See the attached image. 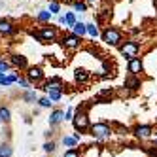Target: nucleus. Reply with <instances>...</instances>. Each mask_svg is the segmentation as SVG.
<instances>
[{"instance_id": "nucleus-12", "label": "nucleus", "mask_w": 157, "mask_h": 157, "mask_svg": "<svg viewBox=\"0 0 157 157\" xmlns=\"http://www.w3.org/2000/svg\"><path fill=\"white\" fill-rule=\"evenodd\" d=\"M76 21H78V19H76V13H74V12H66L64 15L59 13V23L64 25V27H74Z\"/></svg>"}, {"instance_id": "nucleus-26", "label": "nucleus", "mask_w": 157, "mask_h": 157, "mask_svg": "<svg viewBox=\"0 0 157 157\" xmlns=\"http://www.w3.org/2000/svg\"><path fill=\"white\" fill-rule=\"evenodd\" d=\"M0 119H2V121H10V110L6 106H0Z\"/></svg>"}, {"instance_id": "nucleus-7", "label": "nucleus", "mask_w": 157, "mask_h": 157, "mask_svg": "<svg viewBox=\"0 0 157 157\" xmlns=\"http://www.w3.org/2000/svg\"><path fill=\"white\" fill-rule=\"evenodd\" d=\"M91 134H93L95 138L102 140V138H108L110 134H112V129L106 125V123H95V125L91 127Z\"/></svg>"}, {"instance_id": "nucleus-8", "label": "nucleus", "mask_w": 157, "mask_h": 157, "mask_svg": "<svg viewBox=\"0 0 157 157\" xmlns=\"http://www.w3.org/2000/svg\"><path fill=\"white\" fill-rule=\"evenodd\" d=\"M10 64H12V66H15V68H19V70H25V68H29L27 59L23 57V55H17V53L10 55Z\"/></svg>"}, {"instance_id": "nucleus-30", "label": "nucleus", "mask_w": 157, "mask_h": 157, "mask_svg": "<svg viewBox=\"0 0 157 157\" xmlns=\"http://www.w3.org/2000/svg\"><path fill=\"white\" fill-rule=\"evenodd\" d=\"M8 70H10V63L0 59V72H8Z\"/></svg>"}, {"instance_id": "nucleus-10", "label": "nucleus", "mask_w": 157, "mask_h": 157, "mask_svg": "<svg viewBox=\"0 0 157 157\" xmlns=\"http://www.w3.org/2000/svg\"><path fill=\"white\" fill-rule=\"evenodd\" d=\"M142 68H144V64H142V61H140L138 57H132V59H129V64H127V70H129V74H136V76H140Z\"/></svg>"}, {"instance_id": "nucleus-28", "label": "nucleus", "mask_w": 157, "mask_h": 157, "mask_svg": "<svg viewBox=\"0 0 157 157\" xmlns=\"http://www.w3.org/2000/svg\"><path fill=\"white\" fill-rule=\"evenodd\" d=\"M17 83L23 87V89H30V82H29V80H25V78H17Z\"/></svg>"}, {"instance_id": "nucleus-6", "label": "nucleus", "mask_w": 157, "mask_h": 157, "mask_svg": "<svg viewBox=\"0 0 157 157\" xmlns=\"http://www.w3.org/2000/svg\"><path fill=\"white\" fill-rule=\"evenodd\" d=\"M17 32H19V29L13 25V21H10L6 17H0V36H13Z\"/></svg>"}, {"instance_id": "nucleus-14", "label": "nucleus", "mask_w": 157, "mask_h": 157, "mask_svg": "<svg viewBox=\"0 0 157 157\" xmlns=\"http://www.w3.org/2000/svg\"><path fill=\"white\" fill-rule=\"evenodd\" d=\"M140 85H142V82H140V78H138L136 74H129V76L125 78V87H127V89H131V91L138 89Z\"/></svg>"}, {"instance_id": "nucleus-33", "label": "nucleus", "mask_w": 157, "mask_h": 157, "mask_svg": "<svg viewBox=\"0 0 157 157\" xmlns=\"http://www.w3.org/2000/svg\"><path fill=\"white\" fill-rule=\"evenodd\" d=\"M85 2H87V4H93V2H95V0H85Z\"/></svg>"}, {"instance_id": "nucleus-2", "label": "nucleus", "mask_w": 157, "mask_h": 157, "mask_svg": "<svg viewBox=\"0 0 157 157\" xmlns=\"http://www.w3.org/2000/svg\"><path fill=\"white\" fill-rule=\"evenodd\" d=\"M32 36H34L38 42H48V44H53V42H57L59 40V30L55 29V27H42L38 32H30Z\"/></svg>"}, {"instance_id": "nucleus-3", "label": "nucleus", "mask_w": 157, "mask_h": 157, "mask_svg": "<svg viewBox=\"0 0 157 157\" xmlns=\"http://www.w3.org/2000/svg\"><path fill=\"white\" fill-rule=\"evenodd\" d=\"M119 53H121L127 61L132 59V57H138V53H140V44H138L136 40H125V42L119 44Z\"/></svg>"}, {"instance_id": "nucleus-19", "label": "nucleus", "mask_w": 157, "mask_h": 157, "mask_svg": "<svg viewBox=\"0 0 157 157\" xmlns=\"http://www.w3.org/2000/svg\"><path fill=\"white\" fill-rule=\"evenodd\" d=\"M87 34L95 40V38H98V36H100V30H98V27H97L95 23H87Z\"/></svg>"}, {"instance_id": "nucleus-16", "label": "nucleus", "mask_w": 157, "mask_h": 157, "mask_svg": "<svg viewBox=\"0 0 157 157\" xmlns=\"http://www.w3.org/2000/svg\"><path fill=\"white\" fill-rule=\"evenodd\" d=\"M63 119H64V112L63 110H53L51 116H49V125H57Z\"/></svg>"}, {"instance_id": "nucleus-18", "label": "nucleus", "mask_w": 157, "mask_h": 157, "mask_svg": "<svg viewBox=\"0 0 157 157\" xmlns=\"http://www.w3.org/2000/svg\"><path fill=\"white\" fill-rule=\"evenodd\" d=\"M51 17H53V13L49 12V10H40V12L36 13V19L40 21V23H49Z\"/></svg>"}, {"instance_id": "nucleus-11", "label": "nucleus", "mask_w": 157, "mask_h": 157, "mask_svg": "<svg viewBox=\"0 0 157 157\" xmlns=\"http://www.w3.org/2000/svg\"><path fill=\"white\" fill-rule=\"evenodd\" d=\"M151 132H153V129H151L150 125H138V127H134V134H136L140 140L150 138V136H151Z\"/></svg>"}, {"instance_id": "nucleus-17", "label": "nucleus", "mask_w": 157, "mask_h": 157, "mask_svg": "<svg viewBox=\"0 0 157 157\" xmlns=\"http://www.w3.org/2000/svg\"><path fill=\"white\" fill-rule=\"evenodd\" d=\"M72 32H74V34H78V36H85L87 34V25L82 23V21H76L74 27H72Z\"/></svg>"}, {"instance_id": "nucleus-5", "label": "nucleus", "mask_w": 157, "mask_h": 157, "mask_svg": "<svg viewBox=\"0 0 157 157\" xmlns=\"http://www.w3.org/2000/svg\"><path fill=\"white\" fill-rule=\"evenodd\" d=\"M72 123H74V127L78 131H87L89 129V117H87V114L83 112V108H78L76 116L72 117Z\"/></svg>"}, {"instance_id": "nucleus-9", "label": "nucleus", "mask_w": 157, "mask_h": 157, "mask_svg": "<svg viewBox=\"0 0 157 157\" xmlns=\"http://www.w3.org/2000/svg\"><path fill=\"white\" fill-rule=\"evenodd\" d=\"M44 78V70L40 68V66H30V68H27V80L32 83V82H40Z\"/></svg>"}, {"instance_id": "nucleus-31", "label": "nucleus", "mask_w": 157, "mask_h": 157, "mask_svg": "<svg viewBox=\"0 0 157 157\" xmlns=\"http://www.w3.org/2000/svg\"><path fill=\"white\" fill-rule=\"evenodd\" d=\"M64 119H72V110H70V108L66 110V114H64Z\"/></svg>"}, {"instance_id": "nucleus-20", "label": "nucleus", "mask_w": 157, "mask_h": 157, "mask_svg": "<svg viewBox=\"0 0 157 157\" xmlns=\"http://www.w3.org/2000/svg\"><path fill=\"white\" fill-rule=\"evenodd\" d=\"M78 142H80V138H78L76 134H74V136H64V138H63V144L68 146V148H76Z\"/></svg>"}, {"instance_id": "nucleus-25", "label": "nucleus", "mask_w": 157, "mask_h": 157, "mask_svg": "<svg viewBox=\"0 0 157 157\" xmlns=\"http://www.w3.org/2000/svg\"><path fill=\"white\" fill-rule=\"evenodd\" d=\"M46 93H48V97L53 100V102H57V100L63 98V93H61V91H46Z\"/></svg>"}, {"instance_id": "nucleus-15", "label": "nucleus", "mask_w": 157, "mask_h": 157, "mask_svg": "<svg viewBox=\"0 0 157 157\" xmlns=\"http://www.w3.org/2000/svg\"><path fill=\"white\" fill-rule=\"evenodd\" d=\"M74 80H76L78 83H85V82L89 80V72L83 70V68H76V70H74Z\"/></svg>"}, {"instance_id": "nucleus-32", "label": "nucleus", "mask_w": 157, "mask_h": 157, "mask_svg": "<svg viewBox=\"0 0 157 157\" xmlns=\"http://www.w3.org/2000/svg\"><path fill=\"white\" fill-rule=\"evenodd\" d=\"M131 34H140V29H131Z\"/></svg>"}, {"instance_id": "nucleus-13", "label": "nucleus", "mask_w": 157, "mask_h": 157, "mask_svg": "<svg viewBox=\"0 0 157 157\" xmlns=\"http://www.w3.org/2000/svg\"><path fill=\"white\" fill-rule=\"evenodd\" d=\"M44 91H63V82L59 78H51L49 82L44 83Z\"/></svg>"}, {"instance_id": "nucleus-22", "label": "nucleus", "mask_w": 157, "mask_h": 157, "mask_svg": "<svg viewBox=\"0 0 157 157\" xmlns=\"http://www.w3.org/2000/svg\"><path fill=\"white\" fill-rule=\"evenodd\" d=\"M23 100L25 102H34V100H38V97H36V93L32 91V89H27V93L23 95Z\"/></svg>"}, {"instance_id": "nucleus-34", "label": "nucleus", "mask_w": 157, "mask_h": 157, "mask_svg": "<svg viewBox=\"0 0 157 157\" xmlns=\"http://www.w3.org/2000/svg\"><path fill=\"white\" fill-rule=\"evenodd\" d=\"M155 10H157V2H155Z\"/></svg>"}, {"instance_id": "nucleus-4", "label": "nucleus", "mask_w": 157, "mask_h": 157, "mask_svg": "<svg viewBox=\"0 0 157 157\" xmlns=\"http://www.w3.org/2000/svg\"><path fill=\"white\" fill-rule=\"evenodd\" d=\"M59 40H61V46L70 49V51H76V49L82 48V36L74 34V32H66V34H63Z\"/></svg>"}, {"instance_id": "nucleus-21", "label": "nucleus", "mask_w": 157, "mask_h": 157, "mask_svg": "<svg viewBox=\"0 0 157 157\" xmlns=\"http://www.w3.org/2000/svg\"><path fill=\"white\" fill-rule=\"evenodd\" d=\"M48 10H49L53 15H59V13H61V4H59V2H55V0H49Z\"/></svg>"}, {"instance_id": "nucleus-24", "label": "nucleus", "mask_w": 157, "mask_h": 157, "mask_svg": "<svg viewBox=\"0 0 157 157\" xmlns=\"http://www.w3.org/2000/svg\"><path fill=\"white\" fill-rule=\"evenodd\" d=\"M38 104H40L42 108H49V106L53 104V100H51L49 97H40V98H38Z\"/></svg>"}, {"instance_id": "nucleus-27", "label": "nucleus", "mask_w": 157, "mask_h": 157, "mask_svg": "<svg viewBox=\"0 0 157 157\" xmlns=\"http://www.w3.org/2000/svg\"><path fill=\"white\" fill-rule=\"evenodd\" d=\"M63 157H80V151H78L76 148H70L68 151H64V155Z\"/></svg>"}, {"instance_id": "nucleus-1", "label": "nucleus", "mask_w": 157, "mask_h": 157, "mask_svg": "<svg viewBox=\"0 0 157 157\" xmlns=\"http://www.w3.org/2000/svg\"><path fill=\"white\" fill-rule=\"evenodd\" d=\"M100 38L106 46H112V48H119V44L123 42V32L116 27H106L102 32H100Z\"/></svg>"}, {"instance_id": "nucleus-23", "label": "nucleus", "mask_w": 157, "mask_h": 157, "mask_svg": "<svg viewBox=\"0 0 157 157\" xmlns=\"http://www.w3.org/2000/svg\"><path fill=\"white\" fill-rule=\"evenodd\" d=\"M0 157H12V146H10V144H2V146H0Z\"/></svg>"}, {"instance_id": "nucleus-29", "label": "nucleus", "mask_w": 157, "mask_h": 157, "mask_svg": "<svg viewBox=\"0 0 157 157\" xmlns=\"http://www.w3.org/2000/svg\"><path fill=\"white\" fill-rule=\"evenodd\" d=\"M44 150H46L48 153H53L55 151V142H46L44 144Z\"/></svg>"}]
</instances>
